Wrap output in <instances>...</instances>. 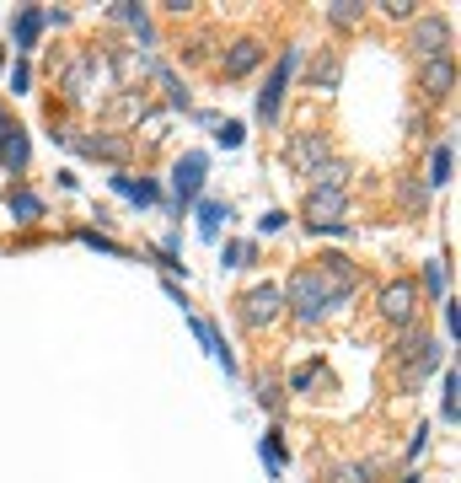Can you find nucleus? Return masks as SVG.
<instances>
[{
  "label": "nucleus",
  "instance_id": "obj_1",
  "mask_svg": "<svg viewBox=\"0 0 461 483\" xmlns=\"http://www.w3.org/2000/svg\"><path fill=\"white\" fill-rule=\"evenodd\" d=\"M279 290H285V306L295 312V323H306V328H312V323H322V317H328V296H322V285H317V274H312V269H295V274H290V285H279Z\"/></svg>",
  "mask_w": 461,
  "mask_h": 483
},
{
  "label": "nucleus",
  "instance_id": "obj_2",
  "mask_svg": "<svg viewBox=\"0 0 461 483\" xmlns=\"http://www.w3.org/2000/svg\"><path fill=\"white\" fill-rule=\"evenodd\" d=\"M312 274H317V285H322V296H328V312L344 306V301L354 296V285H360V274H354V263H349L344 253H322Z\"/></svg>",
  "mask_w": 461,
  "mask_h": 483
},
{
  "label": "nucleus",
  "instance_id": "obj_3",
  "mask_svg": "<svg viewBox=\"0 0 461 483\" xmlns=\"http://www.w3.org/2000/svg\"><path fill=\"white\" fill-rule=\"evenodd\" d=\"M408 48H414L419 65H424V59H446V54H451V22H446V16H414Z\"/></svg>",
  "mask_w": 461,
  "mask_h": 483
},
{
  "label": "nucleus",
  "instance_id": "obj_4",
  "mask_svg": "<svg viewBox=\"0 0 461 483\" xmlns=\"http://www.w3.org/2000/svg\"><path fill=\"white\" fill-rule=\"evenodd\" d=\"M344 210H349V194H338V188H306V204H301L306 231H333V226H344Z\"/></svg>",
  "mask_w": 461,
  "mask_h": 483
},
{
  "label": "nucleus",
  "instance_id": "obj_5",
  "mask_svg": "<svg viewBox=\"0 0 461 483\" xmlns=\"http://www.w3.org/2000/svg\"><path fill=\"white\" fill-rule=\"evenodd\" d=\"M285 161L306 177V172H317L322 161H333V145H328V134H317V129H295V134L285 140Z\"/></svg>",
  "mask_w": 461,
  "mask_h": 483
},
{
  "label": "nucleus",
  "instance_id": "obj_6",
  "mask_svg": "<svg viewBox=\"0 0 461 483\" xmlns=\"http://www.w3.org/2000/svg\"><path fill=\"white\" fill-rule=\"evenodd\" d=\"M285 312V290L274 285V280H263V285H252L247 296H242V323L247 328H263V323H274Z\"/></svg>",
  "mask_w": 461,
  "mask_h": 483
},
{
  "label": "nucleus",
  "instance_id": "obj_7",
  "mask_svg": "<svg viewBox=\"0 0 461 483\" xmlns=\"http://www.w3.org/2000/svg\"><path fill=\"white\" fill-rule=\"evenodd\" d=\"M290 70H295V48H285V54L274 59V70H269V86L258 91V118H263V124H274V118H279V108H285V81H290Z\"/></svg>",
  "mask_w": 461,
  "mask_h": 483
},
{
  "label": "nucleus",
  "instance_id": "obj_8",
  "mask_svg": "<svg viewBox=\"0 0 461 483\" xmlns=\"http://www.w3.org/2000/svg\"><path fill=\"white\" fill-rule=\"evenodd\" d=\"M381 317H387V323H397V328L419 323V285H414V280L387 285V290H381Z\"/></svg>",
  "mask_w": 461,
  "mask_h": 483
},
{
  "label": "nucleus",
  "instance_id": "obj_9",
  "mask_svg": "<svg viewBox=\"0 0 461 483\" xmlns=\"http://www.w3.org/2000/svg\"><path fill=\"white\" fill-rule=\"evenodd\" d=\"M419 91H424V102H446L457 91V59L451 54L446 59H424L419 65Z\"/></svg>",
  "mask_w": 461,
  "mask_h": 483
},
{
  "label": "nucleus",
  "instance_id": "obj_10",
  "mask_svg": "<svg viewBox=\"0 0 461 483\" xmlns=\"http://www.w3.org/2000/svg\"><path fill=\"white\" fill-rule=\"evenodd\" d=\"M263 65V43L258 38H236L231 48H226V59H220V75L226 81H242L247 70H258Z\"/></svg>",
  "mask_w": 461,
  "mask_h": 483
},
{
  "label": "nucleus",
  "instance_id": "obj_11",
  "mask_svg": "<svg viewBox=\"0 0 461 483\" xmlns=\"http://www.w3.org/2000/svg\"><path fill=\"white\" fill-rule=\"evenodd\" d=\"M338 75H344V54H338V48H322V54L306 65V86H312V91H338Z\"/></svg>",
  "mask_w": 461,
  "mask_h": 483
},
{
  "label": "nucleus",
  "instance_id": "obj_12",
  "mask_svg": "<svg viewBox=\"0 0 461 483\" xmlns=\"http://www.w3.org/2000/svg\"><path fill=\"white\" fill-rule=\"evenodd\" d=\"M204 167H209V156H204V151H188V156L177 161V204H193V199H199Z\"/></svg>",
  "mask_w": 461,
  "mask_h": 483
},
{
  "label": "nucleus",
  "instance_id": "obj_13",
  "mask_svg": "<svg viewBox=\"0 0 461 483\" xmlns=\"http://www.w3.org/2000/svg\"><path fill=\"white\" fill-rule=\"evenodd\" d=\"M424 349H430V333H424V323H408V328H397V366H414Z\"/></svg>",
  "mask_w": 461,
  "mask_h": 483
},
{
  "label": "nucleus",
  "instance_id": "obj_14",
  "mask_svg": "<svg viewBox=\"0 0 461 483\" xmlns=\"http://www.w3.org/2000/svg\"><path fill=\"white\" fill-rule=\"evenodd\" d=\"M0 161H5L11 172L27 167V134H21L16 124H0Z\"/></svg>",
  "mask_w": 461,
  "mask_h": 483
},
{
  "label": "nucleus",
  "instance_id": "obj_15",
  "mask_svg": "<svg viewBox=\"0 0 461 483\" xmlns=\"http://www.w3.org/2000/svg\"><path fill=\"white\" fill-rule=\"evenodd\" d=\"M306 177H312V188H338V194H349V177H354V172H349V161L333 156V161H322V167L306 172Z\"/></svg>",
  "mask_w": 461,
  "mask_h": 483
},
{
  "label": "nucleus",
  "instance_id": "obj_16",
  "mask_svg": "<svg viewBox=\"0 0 461 483\" xmlns=\"http://www.w3.org/2000/svg\"><path fill=\"white\" fill-rule=\"evenodd\" d=\"M435 371H440V344L430 339V349H424V355H419V360H414V366L403 371V387H424V382H430Z\"/></svg>",
  "mask_w": 461,
  "mask_h": 483
},
{
  "label": "nucleus",
  "instance_id": "obj_17",
  "mask_svg": "<svg viewBox=\"0 0 461 483\" xmlns=\"http://www.w3.org/2000/svg\"><path fill=\"white\" fill-rule=\"evenodd\" d=\"M75 145H81V156H102V161H124L129 156V145L113 140V134H91V140H75Z\"/></svg>",
  "mask_w": 461,
  "mask_h": 483
},
{
  "label": "nucleus",
  "instance_id": "obj_18",
  "mask_svg": "<svg viewBox=\"0 0 461 483\" xmlns=\"http://www.w3.org/2000/svg\"><path fill=\"white\" fill-rule=\"evenodd\" d=\"M397 199H403V210H408L414 220H424V210H430V194H424V183H419V177H397Z\"/></svg>",
  "mask_w": 461,
  "mask_h": 483
},
{
  "label": "nucleus",
  "instance_id": "obj_19",
  "mask_svg": "<svg viewBox=\"0 0 461 483\" xmlns=\"http://www.w3.org/2000/svg\"><path fill=\"white\" fill-rule=\"evenodd\" d=\"M91 70H97V54H81V59H75V65L64 70V91H70L75 102L86 97V81H91Z\"/></svg>",
  "mask_w": 461,
  "mask_h": 483
},
{
  "label": "nucleus",
  "instance_id": "obj_20",
  "mask_svg": "<svg viewBox=\"0 0 461 483\" xmlns=\"http://www.w3.org/2000/svg\"><path fill=\"white\" fill-rule=\"evenodd\" d=\"M424 290H430L435 301L451 290V263H446V258H430V263H424Z\"/></svg>",
  "mask_w": 461,
  "mask_h": 483
},
{
  "label": "nucleus",
  "instance_id": "obj_21",
  "mask_svg": "<svg viewBox=\"0 0 461 483\" xmlns=\"http://www.w3.org/2000/svg\"><path fill=\"white\" fill-rule=\"evenodd\" d=\"M38 27H43V11L27 5V11L16 16V48H32V43H38Z\"/></svg>",
  "mask_w": 461,
  "mask_h": 483
},
{
  "label": "nucleus",
  "instance_id": "obj_22",
  "mask_svg": "<svg viewBox=\"0 0 461 483\" xmlns=\"http://www.w3.org/2000/svg\"><path fill=\"white\" fill-rule=\"evenodd\" d=\"M113 188H118V194H129L134 204H156V199H161V194H156V183H145V177L134 183V177H124V172L113 177Z\"/></svg>",
  "mask_w": 461,
  "mask_h": 483
},
{
  "label": "nucleus",
  "instance_id": "obj_23",
  "mask_svg": "<svg viewBox=\"0 0 461 483\" xmlns=\"http://www.w3.org/2000/svg\"><path fill=\"white\" fill-rule=\"evenodd\" d=\"M220 220H231V204L204 199V204H199V231H204V237H220Z\"/></svg>",
  "mask_w": 461,
  "mask_h": 483
},
{
  "label": "nucleus",
  "instance_id": "obj_24",
  "mask_svg": "<svg viewBox=\"0 0 461 483\" xmlns=\"http://www.w3.org/2000/svg\"><path fill=\"white\" fill-rule=\"evenodd\" d=\"M360 16H365L360 0H333V5H328V22H333V27H360Z\"/></svg>",
  "mask_w": 461,
  "mask_h": 483
},
{
  "label": "nucleus",
  "instance_id": "obj_25",
  "mask_svg": "<svg viewBox=\"0 0 461 483\" xmlns=\"http://www.w3.org/2000/svg\"><path fill=\"white\" fill-rule=\"evenodd\" d=\"M440 183H451V145L430 151V188H440Z\"/></svg>",
  "mask_w": 461,
  "mask_h": 483
},
{
  "label": "nucleus",
  "instance_id": "obj_26",
  "mask_svg": "<svg viewBox=\"0 0 461 483\" xmlns=\"http://www.w3.org/2000/svg\"><path fill=\"white\" fill-rule=\"evenodd\" d=\"M11 215H16V220H38V215H43V199L21 188V194H11Z\"/></svg>",
  "mask_w": 461,
  "mask_h": 483
},
{
  "label": "nucleus",
  "instance_id": "obj_27",
  "mask_svg": "<svg viewBox=\"0 0 461 483\" xmlns=\"http://www.w3.org/2000/svg\"><path fill=\"white\" fill-rule=\"evenodd\" d=\"M252 258H258V253H252V242H226V253H220V263H226V269H247Z\"/></svg>",
  "mask_w": 461,
  "mask_h": 483
},
{
  "label": "nucleus",
  "instance_id": "obj_28",
  "mask_svg": "<svg viewBox=\"0 0 461 483\" xmlns=\"http://www.w3.org/2000/svg\"><path fill=\"white\" fill-rule=\"evenodd\" d=\"M258 403H263L269 414H279V403H285V387H279L274 376H263V382H258Z\"/></svg>",
  "mask_w": 461,
  "mask_h": 483
},
{
  "label": "nucleus",
  "instance_id": "obj_29",
  "mask_svg": "<svg viewBox=\"0 0 461 483\" xmlns=\"http://www.w3.org/2000/svg\"><path fill=\"white\" fill-rule=\"evenodd\" d=\"M317 376H322V366H301V371H290V387H295V392H312Z\"/></svg>",
  "mask_w": 461,
  "mask_h": 483
},
{
  "label": "nucleus",
  "instance_id": "obj_30",
  "mask_svg": "<svg viewBox=\"0 0 461 483\" xmlns=\"http://www.w3.org/2000/svg\"><path fill=\"white\" fill-rule=\"evenodd\" d=\"M381 11H387L392 22H414V0H381Z\"/></svg>",
  "mask_w": 461,
  "mask_h": 483
},
{
  "label": "nucleus",
  "instance_id": "obj_31",
  "mask_svg": "<svg viewBox=\"0 0 461 483\" xmlns=\"http://www.w3.org/2000/svg\"><path fill=\"white\" fill-rule=\"evenodd\" d=\"M446 425H457V371H446Z\"/></svg>",
  "mask_w": 461,
  "mask_h": 483
},
{
  "label": "nucleus",
  "instance_id": "obj_32",
  "mask_svg": "<svg viewBox=\"0 0 461 483\" xmlns=\"http://www.w3.org/2000/svg\"><path fill=\"white\" fill-rule=\"evenodd\" d=\"M279 226H285V210H263V220H258V231H269V237H274Z\"/></svg>",
  "mask_w": 461,
  "mask_h": 483
},
{
  "label": "nucleus",
  "instance_id": "obj_33",
  "mask_svg": "<svg viewBox=\"0 0 461 483\" xmlns=\"http://www.w3.org/2000/svg\"><path fill=\"white\" fill-rule=\"evenodd\" d=\"M220 145H226V151L242 145V124H220Z\"/></svg>",
  "mask_w": 461,
  "mask_h": 483
},
{
  "label": "nucleus",
  "instance_id": "obj_34",
  "mask_svg": "<svg viewBox=\"0 0 461 483\" xmlns=\"http://www.w3.org/2000/svg\"><path fill=\"white\" fill-rule=\"evenodd\" d=\"M27 81H32V70H27V65H16V70H11V86H16V91H27Z\"/></svg>",
  "mask_w": 461,
  "mask_h": 483
}]
</instances>
